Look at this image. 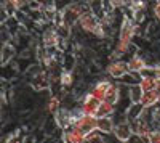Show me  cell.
I'll return each mask as SVG.
<instances>
[{
	"mask_svg": "<svg viewBox=\"0 0 160 143\" xmlns=\"http://www.w3.org/2000/svg\"><path fill=\"white\" fill-rule=\"evenodd\" d=\"M77 24L85 34H93V35H96L99 39H102L106 35V31H104V26H102L101 19L93 15L91 10H87L82 15V18L78 19Z\"/></svg>",
	"mask_w": 160,
	"mask_h": 143,
	"instance_id": "6da1fadb",
	"label": "cell"
},
{
	"mask_svg": "<svg viewBox=\"0 0 160 143\" xmlns=\"http://www.w3.org/2000/svg\"><path fill=\"white\" fill-rule=\"evenodd\" d=\"M136 37V24L133 23L131 18L123 16L122 23H120V29H118V39L117 42L125 44V45H133V40Z\"/></svg>",
	"mask_w": 160,
	"mask_h": 143,
	"instance_id": "7a4b0ae2",
	"label": "cell"
},
{
	"mask_svg": "<svg viewBox=\"0 0 160 143\" xmlns=\"http://www.w3.org/2000/svg\"><path fill=\"white\" fill-rule=\"evenodd\" d=\"M128 64L127 61L123 60H118V61H109V64L106 66V74H108L109 77H112V79H115L117 82L122 79V77L125 74H128Z\"/></svg>",
	"mask_w": 160,
	"mask_h": 143,
	"instance_id": "3957f363",
	"label": "cell"
},
{
	"mask_svg": "<svg viewBox=\"0 0 160 143\" xmlns=\"http://www.w3.org/2000/svg\"><path fill=\"white\" fill-rule=\"evenodd\" d=\"M74 127H77L78 130H82L85 135H90V134L98 130V118H95V116H85V114H82L77 119V122L74 124Z\"/></svg>",
	"mask_w": 160,
	"mask_h": 143,
	"instance_id": "277c9868",
	"label": "cell"
},
{
	"mask_svg": "<svg viewBox=\"0 0 160 143\" xmlns=\"http://www.w3.org/2000/svg\"><path fill=\"white\" fill-rule=\"evenodd\" d=\"M59 40H61V37H59L56 28H53V26H48V28L42 32V45L47 50H55V48L58 50Z\"/></svg>",
	"mask_w": 160,
	"mask_h": 143,
	"instance_id": "5b68a950",
	"label": "cell"
},
{
	"mask_svg": "<svg viewBox=\"0 0 160 143\" xmlns=\"http://www.w3.org/2000/svg\"><path fill=\"white\" fill-rule=\"evenodd\" d=\"M101 103L102 101H99L95 97H91L90 93H87L82 100H80V111H82V114H85V116H95L96 118Z\"/></svg>",
	"mask_w": 160,
	"mask_h": 143,
	"instance_id": "8992f818",
	"label": "cell"
},
{
	"mask_svg": "<svg viewBox=\"0 0 160 143\" xmlns=\"http://www.w3.org/2000/svg\"><path fill=\"white\" fill-rule=\"evenodd\" d=\"M127 64H128V71L135 72V74H142V71H146L149 68V63L141 55V51H136L135 55H131L127 60Z\"/></svg>",
	"mask_w": 160,
	"mask_h": 143,
	"instance_id": "52a82bcc",
	"label": "cell"
},
{
	"mask_svg": "<svg viewBox=\"0 0 160 143\" xmlns=\"http://www.w3.org/2000/svg\"><path fill=\"white\" fill-rule=\"evenodd\" d=\"M120 143H127L133 135V129H131V124L130 121L127 122H120V124H115V129H114V134H112Z\"/></svg>",
	"mask_w": 160,
	"mask_h": 143,
	"instance_id": "ba28073f",
	"label": "cell"
},
{
	"mask_svg": "<svg viewBox=\"0 0 160 143\" xmlns=\"http://www.w3.org/2000/svg\"><path fill=\"white\" fill-rule=\"evenodd\" d=\"M111 84H112V82L108 81V79H99L95 85H91V88L88 90V93H90L91 97H95L96 100H99V101H104L106 93H108Z\"/></svg>",
	"mask_w": 160,
	"mask_h": 143,
	"instance_id": "9c48e42d",
	"label": "cell"
},
{
	"mask_svg": "<svg viewBox=\"0 0 160 143\" xmlns=\"http://www.w3.org/2000/svg\"><path fill=\"white\" fill-rule=\"evenodd\" d=\"M16 56V48L13 45V42L10 44H3L2 48H0V60H2V66H8V64L13 63Z\"/></svg>",
	"mask_w": 160,
	"mask_h": 143,
	"instance_id": "30bf717a",
	"label": "cell"
},
{
	"mask_svg": "<svg viewBox=\"0 0 160 143\" xmlns=\"http://www.w3.org/2000/svg\"><path fill=\"white\" fill-rule=\"evenodd\" d=\"M120 98H122V85H120L118 82H115V84L112 82L109 90H108V93H106L104 101H109V103H112V105L117 106V103L120 101Z\"/></svg>",
	"mask_w": 160,
	"mask_h": 143,
	"instance_id": "8fae6325",
	"label": "cell"
},
{
	"mask_svg": "<svg viewBox=\"0 0 160 143\" xmlns=\"http://www.w3.org/2000/svg\"><path fill=\"white\" fill-rule=\"evenodd\" d=\"M158 105H160V100L155 93V90H152V92H144V95L141 98V106L144 109H154Z\"/></svg>",
	"mask_w": 160,
	"mask_h": 143,
	"instance_id": "7c38bea8",
	"label": "cell"
},
{
	"mask_svg": "<svg viewBox=\"0 0 160 143\" xmlns=\"http://www.w3.org/2000/svg\"><path fill=\"white\" fill-rule=\"evenodd\" d=\"M115 129L114 118H101L98 119V132L102 135H112Z\"/></svg>",
	"mask_w": 160,
	"mask_h": 143,
	"instance_id": "4fadbf2b",
	"label": "cell"
},
{
	"mask_svg": "<svg viewBox=\"0 0 160 143\" xmlns=\"http://www.w3.org/2000/svg\"><path fill=\"white\" fill-rule=\"evenodd\" d=\"M158 81H157V77L154 74H142L141 76V88H142V92H152V90H155Z\"/></svg>",
	"mask_w": 160,
	"mask_h": 143,
	"instance_id": "5bb4252c",
	"label": "cell"
},
{
	"mask_svg": "<svg viewBox=\"0 0 160 143\" xmlns=\"http://www.w3.org/2000/svg\"><path fill=\"white\" fill-rule=\"evenodd\" d=\"M115 113H117V106L115 105H112V103H109V101H102L99 109H98L96 118L98 119H101V118H114Z\"/></svg>",
	"mask_w": 160,
	"mask_h": 143,
	"instance_id": "9a60e30c",
	"label": "cell"
},
{
	"mask_svg": "<svg viewBox=\"0 0 160 143\" xmlns=\"http://www.w3.org/2000/svg\"><path fill=\"white\" fill-rule=\"evenodd\" d=\"M127 93H128V98L131 101V105H141V98L144 95L141 85H131V87H127Z\"/></svg>",
	"mask_w": 160,
	"mask_h": 143,
	"instance_id": "2e32d148",
	"label": "cell"
},
{
	"mask_svg": "<svg viewBox=\"0 0 160 143\" xmlns=\"http://www.w3.org/2000/svg\"><path fill=\"white\" fill-rule=\"evenodd\" d=\"M61 105H62V101L58 95H51L47 101V106H45V111L50 114V116H55L59 109H61Z\"/></svg>",
	"mask_w": 160,
	"mask_h": 143,
	"instance_id": "e0dca14e",
	"label": "cell"
},
{
	"mask_svg": "<svg viewBox=\"0 0 160 143\" xmlns=\"http://www.w3.org/2000/svg\"><path fill=\"white\" fill-rule=\"evenodd\" d=\"M75 68H77V56H75V53H69V51H66V53H64V60H62V71L72 72Z\"/></svg>",
	"mask_w": 160,
	"mask_h": 143,
	"instance_id": "ac0fdd59",
	"label": "cell"
},
{
	"mask_svg": "<svg viewBox=\"0 0 160 143\" xmlns=\"http://www.w3.org/2000/svg\"><path fill=\"white\" fill-rule=\"evenodd\" d=\"M141 82V74H135V72H128L125 74L122 79L118 81L120 85H123V87H131V85H138Z\"/></svg>",
	"mask_w": 160,
	"mask_h": 143,
	"instance_id": "d6986e66",
	"label": "cell"
},
{
	"mask_svg": "<svg viewBox=\"0 0 160 143\" xmlns=\"http://www.w3.org/2000/svg\"><path fill=\"white\" fill-rule=\"evenodd\" d=\"M66 132H68V135L72 140V143H87V135L82 130H78L77 127H72V129H69V130H66Z\"/></svg>",
	"mask_w": 160,
	"mask_h": 143,
	"instance_id": "ffe728a7",
	"label": "cell"
},
{
	"mask_svg": "<svg viewBox=\"0 0 160 143\" xmlns=\"http://www.w3.org/2000/svg\"><path fill=\"white\" fill-rule=\"evenodd\" d=\"M142 113H144V108H142L141 105H131V106L128 108V111H127V119H128L130 122H133V121L139 119L141 116H142Z\"/></svg>",
	"mask_w": 160,
	"mask_h": 143,
	"instance_id": "44dd1931",
	"label": "cell"
},
{
	"mask_svg": "<svg viewBox=\"0 0 160 143\" xmlns=\"http://www.w3.org/2000/svg\"><path fill=\"white\" fill-rule=\"evenodd\" d=\"M74 81H75V76L69 71H61V76H59V85L62 88H69L74 85Z\"/></svg>",
	"mask_w": 160,
	"mask_h": 143,
	"instance_id": "7402d4cb",
	"label": "cell"
},
{
	"mask_svg": "<svg viewBox=\"0 0 160 143\" xmlns=\"http://www.w3.org/2000/svg\"><path fill=\"white\" fill-rule=\"evenodd\" d=\"M87 143H106V140H104V135L96 130V132L87 135Z\"/></svg>",
	"mask_w": 160,
	"mask_h": 143,
	"instance_id": "603a6c76",
	"label": "cell"
},
{
	"mask_svg": "<svg viewBox=\"0 0 160 143\" xmlns=\"http://www.w3.org/2000/svg\"><path fill=\"white\" fill-rule=\"evenodd\" d=\"M3 143H26V137H19V132L11 134L8 138H5Z\"/></svg>",
	"mask_w": 160,
	"mask_h": 143,
	"instance_id": "cb8c5ba5",
	"label": "cell"
},
{
	"mask_svg": "<svg viewBox=\"0 0 160 143\" xmlns=\"http://www.w3.org/2000/svg\"><path fill=\"white\" fill-rule=\"evenodd\" d=\"M152 15H154L155 21L160 23V0H158V2H154V3H152Z\"/></svg>",
	"mask_w": 160,
	"mask_h": 143,
	"instance_id": "d4e9b609",
	"label": "cell"
},
{
	"mask_svg": "<svg viewBox=\"0 0 160 143\" xmlns=\"http://www.w3.org/2000/svg\"><path fill=\"white\" fill-rule=\"evenodd\" d=\"M148 143H160V129H155L151 134V137L148 138Z\"/></svg>",
	"mask_w": 160,
	"mask_h": 143,
	"instance_id": "484cf974",
	"label": "cell"
},
{
	"mask_svg": "<svg viewBox=\"0 0 160 143\" xmlns=\"http://www.w3.org/2000/svg\"><path fill=\"white\" fill-rule=\"evenodd\" d=\"M154 76L157 77V81H160V63L155 64V68H154Z\"/></svg>",
	"mask_w": 160,
	"mask_h": 143,
	"instance_id": "4316f807",
	"label": "cell"
},
{
	"mask_svg": "<svg viewBox=\"0 0 160 143\" xmlns=\"http://www.w3.org/2000/svg\"><path fill=\"white\" fill-rule=\"evenodd\" d=\"M155 93H157V97H158V100H160V81H158V84H157V87H155Z\"/></svg>",
	"mask_w": 160,
	"mask_h": 143,
	"instance_id": "83f0119b",
	"label": "cell"
}]
</instances>
